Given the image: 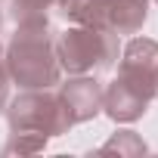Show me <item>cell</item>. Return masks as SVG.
I'll return each instance as SVG.
<instances>
[{
    "instance_id": "obj_1",
    "label": "cell",
    "mask_w": 158,
    "mask_h": 158,
    "mask_svg": "<svg viewBox=\"0 0 158 158\" xmlns=\"http://www.w3.org/2000/svg\"><path fill=\"white\" fill-rule=\"evenodd\" d=\"M10 81L22 90H53L59 84V59H56V37L50 22H19L16 34L3 53Z\"/></svg>"
},
{
    "instance_id": "obj_2",
    "label": "cell",
    "mask_w": 158,
    "mask_h": 158,
    "mask_svg": "<svg viewBox=\"0 0 158 158\" xmlns=\"http://www.w3.org/2000/svg\"><path fill=\"white\" fill-rule=\"evenodd\" d=\"M118 34L106 28L74 25L56 37V59L65 74H96L118 62Z\"/></svg>"
},
{
    "instance_id": "obj_3",
    "label": "cell",
    "mask_w": 158,
    "mask_h": 158,
    "mask_svg": "<svg viewBox=\"0 0 158 158\" xmlns=\"http://www.w3.org/2000/svg\"><path fill=\"white\" fill-rule=\"evenodd\" d=\"M6 121L10 130H37L47 136H62L71 130V118L59 93L50 90H22L13 102H6Z\"/></svg>"
},
{
    "instance_id": "obj_4",
    "label": "cell",
    "mask_w": 158,
    "mask_h": 158,
    "mask_svg": "<svg viewBox=\"0 0 158 158\" xmlns=\"http://www.w3.org/2000/svg\"><path fill=\"white\" fill-rule=\"evenodd\" d=\"M115 81L121 87H127L130 93L143 96L146 102H152V96L158 93V40L130 37L124 53H121V65H118Z\"/></svg>"
},
{
    "instance_id": "obj_5",
    "label": "cell",
    "mask_w": 158,
    "mask_h": 158,
    "mask_svg": "<svg viewBox=\"0 0 158 158\" xmlns=\"http://www.w3.org/2000/svg\"><path fill=\"white\" fill-rule=\"evenodd\" d=\"M59 99H62L71 124L93 121L102 112V84L93 74H68V81L59 84Z\"/></svg>"
},
{
    "instance_id": "obj_6",
    "label": "cell",
    "mask_w": 158,
    "mask_h": 158,
    "mask_svg": "<svg viewBox=\"0 0 158 158\" xmlns=\"http://www.w3.org/2000/svg\"><path fill=\"white\" fill-rule=\"evenodd\" d=\"M56 10H59V16H65L74 25H90V28L109 31L115 0H59Z\"/></svg>"
},
{
    "instance_id": "obj_7",
    "label": "cell",
    "mask_w": 158,
    "mask_h": 158,
    "mask_svg": "<svg viewBox=\"0 0 158 158\" xmlns=\"http://www.w3.org/2000/svg\"><path fill=\"white\" fill-rule=\"evenodd\" d=\"M146 152H149V146L133 130H118V133H112L109 143H102L96 149V155H127V158H136V155H146Z\"/></svg>"
},
{
    "instance_id": "obj_8",
    "label": "cell",
    "mask_w": 158,
    "mask_h": 158,
    "mask_svg": "<svg viewBox=\"0 0 158 158\" xmlns=\"http://www.w3.org/2000/svg\"><path fill=\"white\" fill-rule=\"evenodd\" d=\"M47 143H50L47 133H37V130H10L3 155H34V152H44Z\"/></svg>"
},
{
    "instance_id": "obj_9",
    "label": "cell",
    "mask_w": 158,
    "mask_h": 158,
    "mask_svg": "<svg viewBox=\"0 0 158 158\" xmlns=\"http://www.w3.org/2000/svg\"><path fill=\"white\" fill-rule=\"evenodd\" d=\"M59 0H10L13 22H47L50 10H56Z\"/></svg>"
},
{
    "instance_id": "obj_10",
    "label": "cell",
    "mask_w": 158,
    "mask_h": 158,
    "mask_svg": "<svg viewBox=\"0 0 158 158\" xmlns=\"http://www.w3.org/2000/svg\"><path fill=\"white\" fill-rule=\"evenodd\" d=\"M10 71H6V62H3V50H0V112H6V102H10Z\"/></svg>"
},
{
    "instance_id": "obj_11",
    "label": "cell",
    "mask_w": 158,
    "mask_h": 158,
    "mask_svg": "<svg viewBox=\"0 0 158 158\" xmlns=\"http://www.w3.org/2000/svg\"><path fill=\"white\" fill-rule=\"evenodd\" d=\"M0 28H3V13H0Z\"/></svg>"
}]
</instances>
